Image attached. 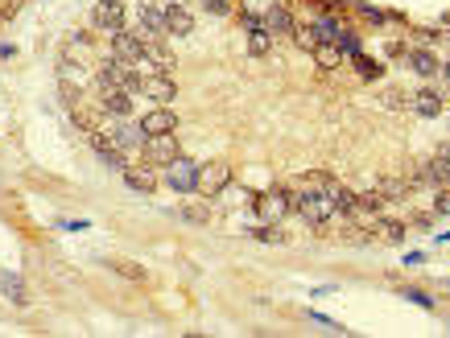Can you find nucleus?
<instances>
[{
  "instance_id": "nucleus-1",
  "label": "nucleus",
  "mask_w": 450,
  "mask_h": 338,
  "mask_svg": "<svg viewBox=\"0 0 450 338\" xmlns=\"http://www.w3.org/2000/svg\"><path fill=\"white\" fill-rule=\"evenodd\" d=\"M294 194V211L310 223V227H327L331 219H339V207L327 190H289Z\"/></svg>"
},
{
  "instance_id": "nucleus-2",
  "label": "nucleus",
  "mask_w": 450,
  "mask_h": 338,
  "mask_svg": "<svg viewBox=\"0 0 450 338\" xmlns=\"http://www.w3.org/2000/svg\"><path fill=\"white\" fill-rule=\"evenodd\" d=\"M252 211H256L260 223H273V227H277V223L294 211V194H289V186H273V190L256 194V198H252Z\"/></svg>"
},
{
  "instance_id": "nucleus-3",
  "label": "nucleus",
  "mask_w": 450,
  "mask_h": 338,
  "mask_svg": "<svg viewBox=\"0 0 450 338\" xmlns=\"http://www.w3.org/2000/svg\"><path fill=\"white\" fill-rule=\"evenodd\" d=\"M161 178H165V186L178 190V194H198V165H194L190 157H182V153L161 169Z\"/></svg>"
},
{
  "instance_id": "nucleus-4",
  "label": "nucleus",
  "mask_w": 450,
  "mask_h": 338,
  "mask_svg": "<svg viewBox=\"0 0 450 338\" xmlns=\"http://www.w3.org/2000/svg\"><path fill=\"white\" fill-rule=\"evenodd\" d=\"M124 21H128V0H95V8H91V29L95 33H116V29H124Z\"/></svg>"
},
{
  "instance_id": "nucleus-5",
  "label": "nucleus",
  "mask_w": 450,
  "mask_h": 338,
  "mask_svg": "<svg viewBox=\"0 0 450 338\" xmlns=\"http://www.w3.org/2000/svg\"><path fill=\"white\" fill-rule=\"evenodd\" d=\"M409 182H413V190H422V186L426 190H442V186H450V165L434 153V157H426V161L413 165V178Z\"/></svg>"
},
{
  "instance_id": "nucleus-6",
  "label": "nucleus",
  "mask_w": 450,
  "mask_h": 338,
  "mask_svg": "<svg viewBox=\"0 0 450 338\" xmlns=\"http://www.w3.org/2000/svg\"><path fill=\"white\" fill-rule=\"evenodd\" d=\"M232 186V165L227 161H203L198 165V194L203 198H215Z\"/></svg>"
},
{
  "instance_id": "nucleus-7",
  "label": "nucleus",
  "mask_w": 450,
  "mask_h": 338,
  "mask_svg": "<svg viewBox=\"0 0 450 338\" xmlns=\"http://www.w3.org/2000/svg\"><path fill=\"white\" fill-rule=\"evenodd\" d=\"M178 153H182V149H178L174 132H161V136H145V145H141V161H149V165H157V169H165V165H170Z\"/></svg>"
},
{
  "instance_id": "nucleus-8",
  "label": "nucleus",
  "mask_w": 450,
  "mask_h": 338,
  "mask_svg": "<svg viewBox=\"0 0 450 338\" xmlns=\"http://www.w3.org/2000/svg\"><path fill=\"white\" fill-rule=\"evenodd\" d=\"M141 95H145L149 103H170V99L178 95V83H174L170 70H153V74L141 78Z\"/></svg>"
},
{
  "instance_id": "nucleus-9",
  "label": "nucleus",
  "mask_w": 450,
  "mask_h": 338,
  "mask_svg": "<svg viewBox=\"0 0 450 338\" xmlns=\"http://www.w3.org/2000/svg\"><path fill=\"white\" fill-rule=\"evenodd\" d=\"M120 173H124V186L136 190V194H153L157 190V165H149V161H128Z\"/></svg>"
},
{
  "instance_id": "nucleus-10",
  "label": "nucleus",
  "mask_w": 450,
  "mask_h": 338,
  "mask_svg": "<svg viewBox=\"0 0 450 338\" xmlns=\"http://www.w3.org/2000/svg\"><path fill=\"white\" fill-rule=\"evenodd\" d=\"M136 33H141V41L165 37V8H157V4H136Z\"/></svg>"
},
{
  "instance_id": "nucleus-11",
  "label": "nucleus",
  "mask_w": 450,
  "mask_h": 338,
  "mask_svg": "<svg viewBox=\"0 0 450 338\" xmlns=\"http://www.w3.org/2000/svg\"><path fill=\"white\" fill-rule=\"evenodd\" d=\"M141 54H145V41H141V33H136V29H116V33H112V50H108V58L136 62Z\"/></svg>"
},
{
  "instance_id": "nucleus-12",
  "label": "nucleus",
  "mask_w": 450,
  "mask_h": 338,
  "mask_svg": "<svg viewBox=\"0 0 450 338\" xmlns=\"http://www.w3.org/2000/svg\"><path fill=\"white\" fill-rule=\"evenodd\" d=\"M62 62H79V66L95 70V41H91V33H70L66 45H62Z\"/></svg>"
},
{
  "instance_id": "nucleus-13",
  "label": "nucleus",
  "mask_w": 450,
  "mask_h": 338,
  "mask_svg": "<svg viewBox=\"0 0 450 338\" xmlns=\"http://www.w3.org/2000/svg\"><path fill=\"white\" fill-rule=\"evenodd\" d=\"M141 128H145V136H161V132H174L178 128V116L170 112V103H153L141 116Z\"/></svg>"
},
{
  "instance_id": "nucleus-14",
  "label": "nucleus",
  "mask_w": 450,
  "mask_h": 338,
  "mask_svg": "<svg viewBox=\"0 0 450 338\" xmlns=\"http://www.w3.org/2000/svg\"><path fill=\"white\" fill-rule=\"evenodd\" d=\"M409 107H413L422 120H438V116H442V95H438L434 87H422V91H413Z\"/></svg>"
},
{
  "instance_id": "nucleus-15",
  "label": "nucleus",
  "mask_w": 450,
  "mask_h": 338,
  "mask_svg": "<svg viewBox=\"0 0 450 338\" xmlns=\"http://www.w3.org/2000/svg\"><path fill=\"white\" fill-rule=\"evenodd\" d=\"M194 29V17H190V8L186 4H165V33H174V37H186Z\"/></svg>"
},
{
  "instance_id": "nucleus-16",
  "label": "nucleus",
  "mask_w": 450,
  "mask_h": 338,
  "mask_svg": "<svg viewBox=\"0 0 450 338\" xmlns=\"http://www.w3.org/2000/svg\"><path fill=\"white\" fill-rule=\"evenodd\" d=\"M368 231H372V240H385V244H401L405 240V223L401 219H368Z\"/></svg>"
},
{
  "instance_id": "nucleus-17",
  "label": "nucleus",
  "mask_w": 450,
  "mask_h": 338,
  "mask_svg": "<svg viewBox=\"0 0 450 338\" xmlns=\"http://www.w3.org/2000/svg\"><path fill=\"white\" fill-rule=\"evenodd\" d=\"M405 58H409V66H413V74H422V78H434V74L442 70V62H438V58H434V50H426V45H418V50H409Z\"/></svg>"
},
{
  "instance_id": "nucleus-18",
  "label": "nucleus",
  "mask_w": 450,
  "mask_h": 338,
  "mask_svg": "<svg viewBox=\"0 0 450 338\" xmlns=\"http://www.w3.org/2000/svg\"><path fill=\"white\" fill-rule=\"evenodd\" d=\"M95 99L103 103V112H112V116H132V91H95Z\"/></svg>"
},
{
  "instance_id": "nucleus-19",
  "label": "nucleus",
  "mask_w": 450,
  "mask_h": 338,
  "mask_svg": "<svg viewBox=\"0 0 450 338\" xmlns=\"http://www.w3.org/2000/svg\"><path fill=\"white\" fill-rule=\"evenodd\" d=\"M0 297H8L12 306H29V289H25V281H21L17 273H8V268H0Z\"/></svg>"
},
{
  "instance_id": "nucleus-20",
  "label": "nucleus",
  "mask_w": 450,
  "mask_h": 338,
  "mask_svg": "<svg viewBox=\"0 0 450 338\" xmlns=\"http://www.w3.org/2000/svg\"><path fill=\"white\" fill-rule=\"evenodd\" d=\"M260 21H265V29H269V33H285V37H289V29H294V12H289L285 4H273Z\"/></svg>"
},
{
  "instance_id": "nucleus-21",
  "label": "nucleus",
  "mask_w": 450,
  "mask_h": 338,
  "mask_svg": "<svg viewBox=\"0 0 450 338\" xmlns=\"http://www.w3.org/2000/svg\"><path fill=\"white\" fill-rule=\"evenodd\" d=\"M310 54H314V62H318L323 70H335V66L343 62V50H339V41H318Z\"/></svg>"
},
{
  "instance_id": "nucleus-22",
  "label": "nucleus",
  "mask_w": 450,
  "mask_h": 338,
  "mask_svg": "<svg viewBox=\"0 0 450 338\" xmlns=\"http://www.w3.org/2000/svg\"><path fill=\"white\" fill-rule=\"evenodd\" d=\"M376 190H380V198H385V202H401V198L413 190V182H409V178H385Z\"/></svg>"
},
{
  "instance_id": "nucleus-23",
  "label": "nucleus",
  "mask_w": 450,
  "mask_h": 338,
  "mask_svg": "<svg viewBox=\"0 0 450 338\" xmlns=\"http://www.w3.org/2000/svg\"><path fill=\"white\" fill-rule=\"evenodd\" d=\"M269 50H273V33H269L265 25L248 29V54H252V58H265Z\"/></svg>"
},
{
  "instance_id": "nucleus-24",
  "label": "nucleus",
  "mask_w": 450,
  "mask_h": 338,
  "mask_svg": "<svg viewBox=\"0 0 450 338\" xmlns=\"http://www.w3.org/2000/svg\"><path fill=\"white\" fill-rule=\"evenodd\" d=\"M314 33H318V41H339V33H343V25H339V17H314Z\"/></svg>"
},
{
  "instance_id": "nucleus-25",
  "label": "nucleus",
  "mask_w": 450,
  "mask_h": 338,
  "mask_svg": "<svg viewBox=\"0 0 450 338\" xmlns=\"http://www.w3.org/2000/svg\"><path fill=\"white\" fill-rule=\"evenodd\" d=\"M108 264H112V273H116V277H124V281H136V285H145V281H149V273H145L141 264H132V260H108Z\"/></svg>"
},
{
  "instance_id": "nucleus-26",
  "label": "nucleus",
  "mask_w": 450,
  "mask_h": 338,
  "mask_svg": "<svg viewBox=\"0 0 450 338\" xmlns=\"http://www.w3.org/2000/svg\"><path fill=\"white\" fill-rule=\"evenodd\" d=\"M186 223H194V227H203V223H211V207L207 202H182V211H178Z\"/></svg>"
},
{
  "instance_id": "nucleus-27",
  "label": "nucleus",
  "mask_w": 450,
  "mask_h": 338,
  "mask_svg": "<svg viewBox=\"0 0 450 338\" xmlns=\"http://www.w3.org/2000/svg\"><path fill=\"white\" fill-rule=\"evenodd\" d=\"M289 37H294V41H298V45H302L306 54H310V50L318 45V33H314V25H302V21H294V29H289Z\"/></svg>"
},
{
  "instance_id": "nucleus-28",
  "label": "nucleus",
  "mask_w": 450,
  "mask_h": 338,
  "mask_svg": "<svg viewBox=\"0 0 450 338\" xmlns=\"http://www.w3.org/2000/svg\"><path fill=\"white\" fill-rule=\"evenodd\" d=\"M351 62H356V70H360V78H368V83H376V78H380V66H376V62H372L368 54H356Z\"/></svg>"
},
{
  "instance_id": "nucleus-29",
  "label": "nucleus",
  "mask_w": 450,
  "mask_h": 338,
  "mask_svg": "<svg viewBox=\"0 0 450 338\" xmlns=\"http://www.w3.org/2000/svg\"><path fill=\"white\" fill-rule=\"evenodd\" d=\"M409 99H413V95H405L401 87H393V91H385V95H380V103H385L389 112H401V107H409Z\"/></svg>"
},
{
  "instance_id": "nucleus-30",
  "label": "nucleus",
  "mask_w": 450,
  "mask_h": 338,
  "mask_svg": "<svg viewBox=\"0 0 450 338\" xmlns=\"http://www.w3.org/2000/svg\"><path fill=\"white\" fill-rule=\"evenodd\" d=\"M356 12H360L368 25H385V21H393V17H389L385 8H376V4H356Z\"/></svg>"
},
{
  "instance_id": "nucleus-31",
  "label": "nucleus",
  "mask_w": 450,
  "mask_h": 338,
  "mask_svg": "<svg viewBox=\"0 0 450 338\" xmlns=\"http://www.w3.org/2000/svg\"><path fill=\"white\" fill-rule=\"evenodd\" d=\"M339 50H343L347 58H356V54H364V41H360L351 29H343V33H339Z\"/></svg>"
},
{
  "instance_id": "nucleus-32",
  "label": "nucleus",
  "mask_w": 450,
  "mask_h": 338,
  "mask_svg": "<svg viewBox=\"0 0 450 338\" xmlns=\"http://www.w3.org/2000/svg\"><path fill=\"white\" fill-rule=\"evenodd\" d=\"M405 297H409L413 306H422V310H434V297H430V293H422V289H405Z\"/></svg>"
},
{
  "instance_id": "nucleus-33",
  "label": "nucleus",
  "mask_w": 450,
  "mask_h": 338,
  "mask_svg": "<svg viewBox=\"0 0 450 338\" xmlns=\"http://www.w3.org/2000/svg\"><path fill=\"white\" fill-rule=\"evenodd\" d=\"M21 4H25V0H0V21H12V17L21 12Z\"/></svg>"
},
{
  "instance_id": "nucleus-34",
  "label": "nucleus",
  "mask_w": 450,
  "mask_h": 338,
  "mask_svg": "<svg viewBox=\"0 0 450 338\" xmlns=\"http://www.w3.org/2000/svg\"><path fill=\"white\" fill-rule=\"evenodd\" d=\"M434 215H450V186L438 190V198H434Z\"/></svg>"
},
{
  "instance_id": "nucleus-35",
  "label": "nucleus",
  "mask_w": 450,
  "mask_h": 338,
  "mask_svg": "<svg viewBox=\"0 0 450 338\" xmlns=\"http://www.w3.org/2000/svg\"><path fill=\"white\" fill-rule=\"evenodd\" d=\"M401 54H409L401 41H385V58H401Z\"/></svg>"
},
{
  "instance_id": "nucleus-36",
  "label": "nucleus",
  "mask_w": 450,
  "mask_h": 338,
  "mask_svg": "<svg viewBox=\"0 0 450 338\" xmlns=\"http://www.w3.org/2000/svg\"><path fill=\"white\" fill-rule=\"evenodd\" d=\"M211 12H232V0H203Z\"/></svg>"
},
{
  "instance_id": "nucleus-37",
  "label": "nucleus",
  "mask_w": 450,
  "mask_h": 338,
  "mask_svg": "<svg viewBox=\"0 0 450 338\" xmlns=\"http://www.w3.org/2000/svg\"><path fill=\"white\" fill-rule=\"evenodd\" d=\"M438 74H442V78H447V83H450V58H447V62H442V70H438Z\"/></svg>"
}]
</instances>
